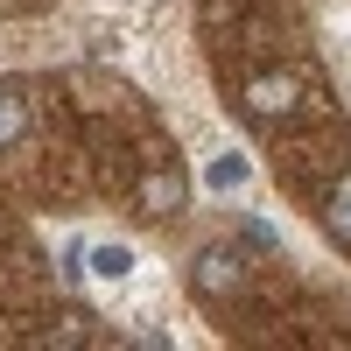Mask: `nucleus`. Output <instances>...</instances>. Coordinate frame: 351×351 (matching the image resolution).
Instances as JSON below:
<instances>
[{
  "label": "nucleus",
  "mask_w": 351,
  "mask_h": 351,
  "mask_svg": "<svg viewBox=\"0 0 351 351\" xmlns=\"http://www.w3.org/2000/svg\"><path fill=\"white\" fill-rule=\"evenodd\" d=\"M295 106H302V84H295V77H281V71H267V77H253V84H246V120H260V127L295 120Z\"/></svg>",
  "instance_id": "1"
},
{
  "label": "nucleus",
  "mask_w": 351,
  "mask_h": 351,
  "mask_svg": "<svg viewBox=\"0 0 351 351\" xmlns=\"http://www.w3.org/2000/svg\"><path fill=\"white\" fill-rule=\"evenodd\" d=\"M190 288H197L204 302L239 295V288H246V260L232 253V246H204V253H197V267H190Z\"/></svg>",
  "instance_id": "2"
},
{
  "label": "nucleus",
  "mask_w": 351,
  "mask_h": 351,
  "mask_svg": "<svg viewBox=\"0 0 351 351\" xmlns=\"http://www.w3.org/2000/svg\"><path fill=\"white\" fill-rule=\"evenodd\" d=\"M183 197H190V183H183V169H176V162H155L148 176H141V190H134L141 218H176V211H183Z\"/></svg>",
  "instance_id": "3"
},
{
  "label": "nucleus",
  "mask_w": 351,
  "mask_h": 351,
  "mask_svg": "<svg viewBox=\"0 0 351 351\" xmlns=\"http://www.w3.org/2000/svg\"><path fill=\"white\" fill-rule=\"evenodd\" d=\"M84 260H92L99 281H127L134 274V246H120V239H112V246H84Z\"/></svg>",
  "instance_id": "4"
},
{
  "label": "nucleus",
  "mask_w": 351,
  "mask_h": 351,
  "mask_svg": "<svg viewBox=\"0 0 351 351\" xmlns=\"http://www.w3.org/2000/svg\"><path fill=\"white\" fill-rule=\"evenodd\" d=\"M21 127H28V99L14 92V84H0V148H14Z\"/></svg>",
  "instance_id": "5"
},
{
  "label": "nucleus",
  "mask_w": 351,
  "mask_h": 351,
  "mask_svg": "<svg viewBox=\"0 0 351 351\" xmlns=\"http://www.w3.org/2000/svg\"><path fill=\"white\" fill-rule=\"evenodd\" d=\"M324 225H330V239H337V246H351V176L330 190V204H324Z\"/></svg>",
  "instance_id": "6"
},
{
  "label": "nucleus",
  "mask_w": 351,
  "mask_h": 351,
  "mask_svg": "<svg viewBox=\"0 0 351 351\" xmlns=\"http://www.w3.org/2000/svg\"><path fill=\"white\" fill-rule=\"evenodd\" d=\"M204 183H211V190H239V183H246V162H239V155H218L211 169H204Z\"/></svg>",
  "instance_id": "7"
}]
</instances>
